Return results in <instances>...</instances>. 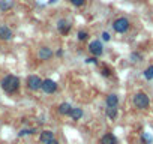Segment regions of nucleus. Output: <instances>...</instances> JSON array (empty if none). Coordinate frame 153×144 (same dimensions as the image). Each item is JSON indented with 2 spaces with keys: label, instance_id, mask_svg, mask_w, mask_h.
<instances>
[{
  "label": "nucleus",
  "instance_id": "1",
  "mask_svg": "<svg viewBox=\"0 0 153 144\" xmlns=\"http://www.w3.org/2000/svg\"><path fill=\"white\" fill-rule=\"evenodd\" d=\"M20 78L17 75H12V74H8L3 77L2 83H0V87H2V90L6 93V95H14L18 92L20 89Z\"/></svg>",
  "mask_w": 153,
  "mask_h": 144
},
{
  "label": "nucleus",
  "instance_id": "2",
  "mask_svg": "<svg viewBox=\"0 0 153 144\" xmlns=\"http://www.w3.org/2000/svg\"><path fill=\"white\" fill-rule=\"evenodd\" d=\"M132 104L137 110H147L150 107V98L144 92H138L132 98Z\"/></svg>",
  "mask_w": 153,
  "mask_h": 144
},
{
  "label": "nucleus",
  "instance_id": "3",
  "mask_svg": "<svg viewBox=\"0 0 153 144\" xmlns=\"http://www.w3.org/2000/svg\"><path fill=\"white\" fill-rule=\"evenodd\" d=\"M129 27H131V21L126 17H119V18H116L113 21V30L116 33L123 35V33H126L129 30Z\"/></svg>",
  "mask_w": 153,
  "mask_h": 144
},
{
  "label": "nucleus",
  "instance_id": "4",
  "mask_svg": "<svg viewBox=\"0 0 153 144\" xmlns=\"http://www.w3.org/2000/svg\"><path fill=\"white\" fill-rule=\"evenodd\" d=\"M41 84H42V80L38 77V75H29L27 80H26V86L30 92H38L41 90Z\"/></svg>",
  "mask_w": 153,
  "mask_h": 144
},
{
  "label": "nucleus",
  "instance_id": "5",
  "mask_svg": "<svg viewBox=\"0 0 153 144\" xmlns=\"http://www.w3.org/2000/svg\"><path fill=\"white\" fill-rule=\"evenodd\" d=\"M41 90L47 95H53L57 92V83L51 78H45L42 80V84H41Z\"/></svg>",
  "mask_w": 153,
  "mask_h": 144
},
{
  "label": "nucleus",
  "instance_id": "6",
  "mask_svg": "<svg viewBox=\"0 0 153 144\" xmlns=\"http://www.w3.org/2000/svg\"><path fill=\"white\" fill-rule=\"evenodd\" d=\"M89 51H90V54H92L93 57H101V56L104 54V45H102V42L98 41V39L92 41V42L89 44Z\"/></svg>",
  "mask_w": 153,
  "mask_h": 144
},
{
  "label": "nucleus",
  "instance_id": "7",
  "mask_svg": "<svg viewBox=\"0 0 153 144\" xmlns=\"http://www.w3.org/2000/svg\"><path fill=\"white\" fill-rule=\"evenodd\" d=\"M53 56H54V53H53V50H51L50 47H41V48L38 50V59H39L41 62H47V60H50Z\"/></svg>",
  "mask_w": 153,
  "mask_h": 144
},
{
  "label": "nucleus",
  "instance_id": "8",
  "mask_svg": "<svg viewBox=\"0 0 153 144\" xmlns=\"http://www.w3.org/2000/svg\"><path fill=\"white\" fill-rule=\"evenodd\" d=\"M71 29H72L71 21H68V20H65V18H62V20L57 21V30H59L62 35H68V33L71 32Z\"/></svg>",
  "mask_w": 153,
  "mask_h": 144
},
{
  "label": "nucleus",
  "instance_id": "9",
  "mask_svg": "<svg viewBox=\"0 0 153 144\" xmlns=\"http://www.w3.org/2000/svg\"><path fill=\"white\" fill-rule=\"evenodd\" d=\"M14 38V32L8 26H0V39L2 41H11Z\"/></svg>",
  "mask_w": 153,
  "mask_h": 144
},
{
  "label": "nucleus",
  "instance_id": "10",
  "mask_svg": "<svg viewBox=\"0 0 153 144\" xmlns=\"http://www.w3.org/2000/svg\"><path fill=\"white\" fill-rule=\"evenodd\" d=\"M83 114H84V111H83L81 108H78V107H72L68 116H69L74 122H78V120L83 117Z\"/></svg>",
  "mask_w": 153,
  "mask_h": 144
},
{
  "label": "nucleus",
  "instance_id": "11",
  "mask_svg": "<svg viewBox=\"0 0 153 144\" xmlns=\"http://www.w3.org/2000/svg\"><path fill=\"white\" fill-rule=\"evenodd\" d=\"M51 140H54V132H53V131L45 129V131H42V132L39 134V141H41L42 144H47V143L51 141Z\"/></svg>",
  "mask_w": 153,
  "mask_h": 144
},
{
  "label": "nucleus",
  "instance_id": "12",
  "mask_svg": "<svg viewBox=\"0 0 153 144\" xmlns=\"http://www.w3.org/2000/svg\"><path fill=\"white\" fill-rule=\"evenodd\" d=\"M99 144H117V138H116L114 134H110L108 132V134H105V135L101 137Z\"/></svg>",
  "mask_w": 153,
  "mask_h": 144
},
{
  "label": "nucleus",
  "instance_id": "13",
  "mask_svg": "<svg viewBox=\"0 0 153 144\" xmlns=\"http://www.w3.org/2000/svg\"><path fill=\"white\" fill-rule=\"evenodd\" d=\"M105 104H107V107H117L119 105V96L116 93H110L105 99Z\"/></svg>",
  "mask_w": 153,
  "mask_h": 144
},
{
  "label": "nucleus",
  "instance_id": "14",
  "mask_svg": "<svg viewBox=\"0 0 153 144\" xmlns=\"http://www.w3.org/2000/svg\"><path fill=\"white\" fill-rule=\"evenodd\" d=\"M71 108H72V105H71L69 102H62V104L57 107V111H59L60 116H68L69 111H71Z\"/></svg>",
  "mask_w": 153,
  "mask_h": 144
},
{
  "label": "nucleus",
  "instance_id": "15",
  "mask_svg": "<svg viewBox=\"0 0 153 144\" xmlns=\"http://www.w3.org/2000/svg\"><path fill=\"white\" fill-rule=\"evenodd\" d=\"M105 114L110 120H116L119 116V110H117V107H108V108H105Z\"/></svg>",
  "mask_w": 153,
  "mask_h": 144
},
{
  "label": "nucleus",
  "instance_id": "16",
  "mask_svg": "<svg viewBox=\"0 0 153 144\" xmlns=\"http://www.w3.org/2000/svg\"><path fill=\"white\" fill-rule=\"evenodd\" d=\"M143 75H144V78H146L147 81H153V65H150V66H147V68L144 69Z\"/></svg>",
  "mask_w": 153,
  "mask_h": 144
},
{
  "label": "nucleus",
  "instance_id": "17",
  "mask_svg": "<svg viewBox=\"0 0 153 144\" xmlns=\"http://www.w3.org/2000/svg\"><path fill=\"white\" fill-rule=\"evenodd\" d=\"M129 59H131V62H134V63H140V62H143V54L138 53V51H132L131 56H129Z\"/></svg>",
  "mask_w": 153,
  "mask_h": 144
},
{
  "label": "nucleus",
  "instance_id": "18",
  "mask_svg": "<svg viewBox=\"0 0 153 144\" xmlns=\"http://www.w3.org/2000/svg\"><path fill=\"white\" fill-rule=\"evenodd\" d=\"M153 143V137L149 132H143L141 134V144H152Z\"/></svg>",
  "mask_w": 153,
  "mask_h": 144
},
{
  "label": "nucleus",
  "instance_id": "19",
  "mask_svg": "<svg viewBox=\"0 0 153 144\" xmlns=\"http://www.w3.org/2000/svg\"><path fill=\"white\" fill-rule=\"evenodd\" d=\"M12 2L11 0H0V11H8L12 8Z\"/></svg>",
  "mask_w": 153,
  "mask_h": 144
},
{
  "label": "nucleus",
  "instance_id": "20",
  "mask_svg": "<svg viewBox=\"0 0 153 144\" xmlns=\"http://www.w3.org/2000/svg\"><path fill=\"white\" fill-rule=\"evenodd\" d=\"M76 39H78L80 42H84V41H87V39H89V33H87V32H84V30H80L78 33H76Z\"/></svg>",
  "mask_w": 153,
  "mask_h": 144
},
{
  "label": "nucleus",
  "instance_id": "21",
  "mask_svg": "<svg viewBox=\"0 0 153 144\" xmlns=\"http://www.w3.org/2000/svg\"><path fill=\"white\" fill-rule=\"evenodd\" d=\"M36 132V129H21L18 132V137H26V135H33Z\"/></svg>",
  "mask_w": 153,
  "mask_h": 144
},
{
  "label": "nucleus",
  "instance_id": "22",
  "mask_svg": "<svg viewBox=\"0 0 153 144\" xmlns=\"http://www.w3.org/2000/svg\"><path fill=\"white\" fill-rule=\"evenodd\" d=\"M101 75L108 78V77H111V75H113V72H111V69H110L108 66H104V68L101 69Z\"/></svg>",
  "mask_w": 153,
  "mask_h": 144
},
{
  "label": "nucleus",
  "instance_id": "23",
  "mask_svg": "<svg viewBox=\"0 0 153 144\" xmlns=\"http://www.w3.org/2000/svg\"><path fill=\"white\" fill-rule=\"evenodd\" d=\"M69 2H71V5H74L75 8H81V6H84L86 0H69Z\"/></svg>",
  "mask_w": 153,
  "mask_h": 144
},
{
  "label": "nucleus",
  "instance_id": "24",
  "mask_svg": "<svg viewBox=\"0 0 153 144\" xmlns=\"http://www.w3.org/2000/svg\"><path fill=\"white\" fill-rule=\"evenodd\" d=\"M86 63L87 65H98V57H89V59H86Z\"/></svg>",
  "mask_w": 153,
  "mask_h": 144
},
{
  "label": "nucleus",
  "instance_id": "25",
  "mask_svg": "<svg viewBox=\"0 0 153 144\" xmlns=\"http://www.w3.org/2000/svg\"><path fill=\"white\" fill-rule=\"evenodd\" d=\"M102 41H105V42H108V41H111V35L108 33V32H102Z\"/></svg>",
  "mask_w": 153,
  "mask_h": 144
},
{
  "label": "nucleus",
  "instance_id": "26",
  "mask_svg": "<svg viewBox=\"0 0 153 144\" xmlns=\"http://www.w3.org/2000/svg\"><path fill=\"white\" fill-rule=\"evenodd\" d=\"M56 56H57V57H62V56H63V50H57Z\"/></svg>",
  "mask_w": 153,
  "mask_h": 144
},
{
  "label": "nucleus",
  "instance_id": "27",
  "mask_svg": "<svg viewBox=\"0 0 153 144\" xmlns=\"http://www.w3.org/2000/svg\"><path fill=\"white\" fill-rule=\"evenodd\" d=\"M47 144H60V143H59V141H57V140L54 138V140H51V141H48Z\"/></svg>",
  "mask_w": 153,
  "mask_h": 144
},
{
  "label": "nucleus",
  "instance_id": "28",
  "mask_svg": "<svg viewBox=\"0 0 153 144\" xmlns=\"http://www.w3.org/2000/svg\"><path fill=\"white\" fill-rule=\"evenodd\" d=\"M48 3H50V5H54V3H57V0H50Z\"/></svg>",
  "mask_w": 153,
  "mask_h": 144
}]
</instances>
